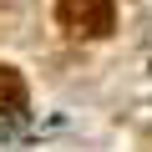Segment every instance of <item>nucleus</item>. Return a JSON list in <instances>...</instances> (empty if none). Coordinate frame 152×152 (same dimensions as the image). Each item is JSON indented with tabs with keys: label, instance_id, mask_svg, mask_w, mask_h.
Instances as JSON below:
<instances>
[{
	"label": "nucleus",
	"instance_id": "obj_1",
	"mask_svg": "<svg viewBox=\"0 0 152 152\" xmlns=\"http://www.w3.org/2000/svg\"><path fill=\"white\" fill-rule=\"evenodd\" d=\"M56 15L76 36H107L117 20V0H56Z\"/></svg>",
	"mask_w": 152,
	"mask_h": 152
},
{
	"label": "nucleus",
	"instance_id": "obj_2",
	"mask_svg": "<svg viewBox=\"0 0 152 152\" xmlns=\"http://www.w3.org/2000/svg\"><path fill=\"white\" fill-rule=\"evenodd\" d=\"M26 112V81L15 66H0V117H15Z\"/></svg>",
	"mask_w": 152,
	"mask_h": 152
}]
</instances>
